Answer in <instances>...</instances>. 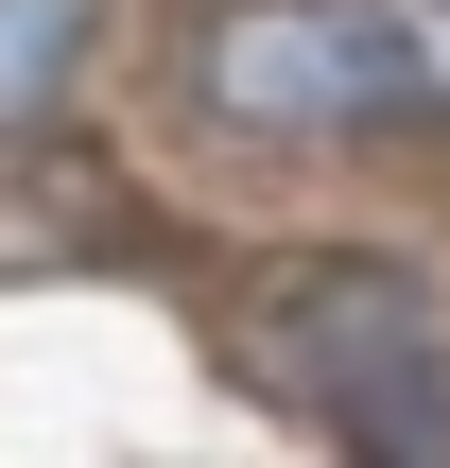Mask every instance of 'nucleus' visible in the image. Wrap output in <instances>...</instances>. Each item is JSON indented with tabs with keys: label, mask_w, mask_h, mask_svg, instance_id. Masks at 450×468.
I'll use <instances>...</instances> for the list:
<instances>
[{
	"label": "nucleus",
	"mask_w": 450,
	"mask_h": 468,
	"mask_svg": "<svg viewBox=\"0 0 450 468\" xmlns=\"http://www.w3.org/2000/svg\"><path fill=\"white\" fill-rule=\"evenodd\" d=\"M87 35H104V0H0V139H35V122L69 104Z\"/></svg>",
	"instance_id": "7ed1b4c3"
},
{
	"label": "nucleus",
	"mask_w": 450,
	"mask_h": 468,
	"mask_svg": "<svg viewBox=\"0 0 450 468\" xmlns=\"http://www.w3.org/2000/svg\"><path fill=\"white\" fill-rule=\"evenodd\" d=\"M173 87L243 139H364V122H416L434 104V35L399 0H225Z\"/></svg>",
	"instance_id": "f257e3e1"
},
{
	"label": "nucleus",
	"mask_w": 450,
	"mask_h": 468,
	"mask_svg": "<svg viewBox=\"0 0 450 468\" xmlns=\"http://www.w3.org/2000/svg\"><path fill=\"white\" fill-rule=\"evenodd\" d=\"M260 365L312 417H347L364 468H434V295L399 261H295L260 295Z\"/></svg>",
	"instance_id": "f03ea898"
}]
</instances>
